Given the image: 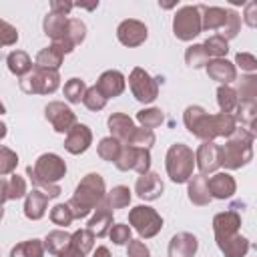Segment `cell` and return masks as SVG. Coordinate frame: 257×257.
Here are the masks:
<instances>
[{"label":"cell","instance_id":"obj_1","mask_svg":"<svg viewBox=\"0 0 257 257\" xmlns=\"http://www.w3.org/2000/svg\"><path fill=\"white\" fill-rule=\"evenodd\" d=\"M183 122L187 131L201 141H215L219 137L227 139L237 128L233 114H225V112L209 114L201 104H189L183 112Z\"/></svg>","mask_w":257,"mask_h":257},{"label":"cell","instance_id":"obj_2","mask_svg":"<svg viewBox=\"0 0 257 257\" xmlns=\"http://www.w3.org/2000/svg\"><path fill=\"white\" fill-rule=\"evenodd\" d=\"M104 197H106L104 179L98 173H88L80 179V183L74 189V195L66 205L74 219H84L104 201Z\"/></svg>","mask_w":257,"mask_h":257},{"label":"cell","instance_id":"obj_3","mask_svg":"<svg viewBox=\"0 0 257 257\" xmlns=\"http://www.w3.org/2000/svg\"><path fill=\"white\" fill-rule=\"evenodd\" d=\"M253 139L255 133L237 126L231 137H227L225 145L219 147V165L227 171H237L245 167L253 159Z\"/></svg>","mask_w":257,"mask_h":257},{"label":"cell","instance_id":"obj_4","mask_svg":"<svg viewBox=\"0 0 257 257\" xmlns=\"http://www.w3.org/2000/svg\"><path fill=\"white\" fill-rule=\"evenodd\" d=\"M165 169L173 183L181 185L193 177L195 171V153L185 143H175L165 155Z\"/></svg>","mask_w":257,"mask_h":257},{"label":"cell","instance_id":"obj_5","mask_svg":"<svg viewBox=\"0 0 257 257\" xmlns=\"http://www.w3.org/2000/svg\"><path fill=\"white\" fill-rule=\"evenodd\" d=\"M58 86H60L58 70L34 66L26 76L20 78V88L26 94H52V92H56Z\"/></svg>","mask_w":257,"mask_h":257},{"label":"cell","instance_id":"obj_6","mask_svg":"<svg viewBox=\"0 0 257 257\" xmlns=\"http://www.w3.org/2000/svg\"><path fill=\"white\" fill-rule=\"evenodd\" d=\"M128 227H133L141 239H153L163 229V217L149 205H137L128 211Z\"/></svg>","mask_w":257,"mask_h":257},{"label":"cell","instance_id":"obj_7","mask_svg":"<svg viewBox=\"0 0 257 257\" xmlns=\"http://www.w3.org/2000/svg\"><path fill=\"white\" fill-rule=\"evenodd\" d=\"M201 10L199 6H193V4H187V6H181L175 16H173V34L183 40V42H189L193 38H197L201 34Z\"/></svg>","mask_w":257,"mask_h":257},{"label":"cell","instance_id":"obj_8","mask_svg":"<svg viewBox=\"0 0 257 257\" xmlns=\"http://www.w3.org/2000/svg\"><path fill=\"white\" fill-rule=\"evenodd\" d=\"M128 86L133 96L143 102V104H151L157 96H159V78H153L145 68L135 66L128 74Z\"/></svg>","mask_w":257,"mask_h":257},{"label":"cell","instance_id":"obj_9","mask_svg":"<svg viewBox=\"0 0 257 257\" xmlns=\"http://www.w3.org/2000/svg\"><path fill=\"white\" fill-rule=\"evenodd\" d=\"M26 169L34 177H38V179H42L46 183H58L66 175V163L56 153H44V155H40L34 161V165H30Z\"/></svg>","mask_w":257,"mask_h":257},{"label":"cell","instance_id":"obj_10","mask_svg":"<svg viewBox=\"0 0 257 257\" xmlns=\"http://www.w3.org/2000/svg\"><path fill=\"white\" fill-rule=\"evenodd\" d=\"M118 171H135L139 175H145L151 171V151L141 147L122 145L118 159L114 161Z\"/></svg>","mask_w":257,"mask_h":257},{"label":"cell","instance_id":"obj_11","mask_svg":"<svg viewBox=\"0 0 257 257\" xmlns=\"http://www.w3.org/2000/svg\"><path fill=\"white\" fill-rule=\"evenodd\" d=\"M44 116L46 120L52 124V128L56 133H62L66 135L74 124H76V114L74 110L64 104L62 100H50L46 106H44Z\"/></svg>","mask_w":257,"mask_h":257},{"label":"cell","instance_id":"obj_12","mask_svg":"<svg viewBox=\"0 0 257 257\" xmlns=\"http://www.w3.org/2000/svg\"><path fill=\"white\" fill-rule=\"evenodd\" d=\"M149 36V28L145 26V22L135 20V18H126L116 26V38L120 44L128 46V48H137L141 46Z\"/></svg>","mask_w":257,"mask_h":257},{"label":"cell","instance_id":"obj_13","mask_svg":"<svg viewBox=\"0 0 257 257\" xmlns=\"http://www.w3.org/2000/svg\"><path fill=\"white\" fill-rule=\"evenodd\" d=\"M195 167L199 175H213L217 173L219 165V145L215 141H203L195 151Z\"/></svg>","mask_w":257,"mask_h":257},{"label":"cell","instance_id":"obj_14","mask_svg":"<svg viewBox=\"0 0 257 257\" xmlns=\"http://www.w3.org/2000/svg\"><path fill=\"white\" fill-rule=\"evenodd\" d=\"M96 90L108 100V98H116L124 92V86H126V78L120 70H104L98 80H96Z\"/></svg>","mask_w":257,"mask_h":257},{"label":"cell","instance_id":"obj_15","mask_svg":"<svg viewBox=\"0 0 257 257\" xmlns=\"http://www.w3.org/2000/svg\"><path fill=\"white\" fill-rule=\"evenodd\" d=\"M92 145V131L82 124V122H76L68 133H66V139H64V149L70 153V155H82L88 151V147Z\"/></svg>","mask_w":257,"mask_h":257},{"label":"cell","instance_id":"obj_16","mask_svg":"<svg viewBox=\"0 0 257 257\" xmlns=\"http://www.w3.org/2000/svg\"><path fill=\"white\" fill-rule=\"evenodd\" d=\"M163 191H165V185H163L161 177L155 171L139 175V179L135 183V193L143 201H155V199H159L163 195Z\"/></svg>","mask_w":257,"mask_h":257},{"label":"cell","instance_id":"obj_17","mask_svg":"<svg viewBox=\"0 0 257 257\" xmlns=\"http://www.w3.org/2000/svg\"><path fill=\"white\" fill-rule=\"evenodd\" d=\"M241 227V215L237 211H223L217 213L213 217V233H215V241H223L235 233H239Z\"/></svg>","mask_w":257,"mask_h":257},{"label":"cell","instance_id":"obj_18","mask_svg":"<svg viewBox=\"0 0 257 257\" xmlns=\"http://www.w3.org/2000/svg\"><path fill=\"white\" fill-rule=\"evenodd\" d=\"M207 189H209V195L211 199H231L233 193L237 191V183L235 179L225 171V173H213L209 179H207Z\"/></svg>","mask_w":257,"mask_h":257},{"label":"cell","instance_id":"obj_19","mask_svg":"<svg viewBox=\"0 0 257 257\" xmlns=\"http://www.w3.org/2000/svg\"><path fill=\"white\" fill-rule=\"evenodd\" d=\"M199 249V241L193 233H187V231H181V233H175L169 241V257H195Z\"/></svg>","mask_w":257,"mask_h":257},{"label":"cell","instance_id":"obj_20","mask_svg":"<svg viewBox=\"0 0 257 257\" xmlns=\"http://www.w3.org/2000/svg\"><path fill=\"white\" fill-rule=\"evenodd\" d=\"M106 126H108V131H110V137L112 139H116L118 143H122V145H126L128 143V139L133 137V133H135V120L128 116V114H124V112H112L108 118H106Z\"/></svg>","mask_w":257,"mask_h":257},{"label":"cell","instance_id":"obj_21","mask_svg":"<svg viewBox=\"0 0 257 257\" xmlns=\"http://www.w3.org/2000/svg\"><path fill=\"white\" fill-rule=\"evenodd\" d=\"M205 70L209 78L217 80L219 84H231L237 80V68L227 58H209V62L205 64Z\"/></svg>","mask_w":257,"mask_h":257},{"label":"cell","instance_id":"obj_22","mask_svg":"<svg viewBox=\"0 0 257 257\" xmlns=\"http://www.w3.org/2000/svg\"><path fill=\"white\" fill-rule=\"evenodd\" d=\"M112 227V209L102 201L96 209H94V215L88 219L86 223V229L94 235V237H104L108 235V229Z\"/></svg>","mask_w":257,"mask_h":257},{"label":"cell","instance_id":"obj_23","mask_svg":"<svg viewBox=\"0 0 257 257\" xmlns=\"http://www.w3.org/2000/svg\"><path fill=\"white\" fill-rule=\"evenodd\" d=\"M46 207H48V197L38 191V189H32L30 193H26V199H24V215L26 219L30 221H40L46 213Z\"/></svg>","mask_w":257,"mask_h":257},{"label":"cell","instance_id":"obj_24","mask_svg":"<svg viewBox=\"0 0 257 257\" xmlns=\"http://www.w3.org/2000/svg\"><path fill=\"white\" fill-rule=\"evenodd\" d=\"M187 195H189V201L193 205H199V207L209 205L211 195H209V189H207V177L205 175H193L187 181Z\"/></svg>","mask_w":257,"mask_h":257},{"label":"cell","instance_id":"obj_25","mask_svg":"<svg viewBox=\"0 0 257 257\" xmlns=\"http://www.w3.org/2000/svg\"><path fill=\"white\" fill-rule=\"evenodd\" d=\"M201 10V28L203 30H221L227 18V8L199 4Z\"/></svg>","mask_w":257,"mask_h":257},{"label":"cell","instance_id":"obj_26","mask_svg":"<svg viewBox=\"0 0 257 257\" xmlns=\"http://www.w3.org/2000/svg\"><path fill=\"white\" fill-rule=\"evenodd\" d=\"M217 247L221 249V253L225 257H245L249 247H251V243H249L247 237L235 233V235H231V237H227L223 241H217Z\"/></svg>","mask_w":257,"mask_h":257},{"label":"cell","instance_id":"obj_27","mask_svg":"<svg viewBox=\"0 0 257 257\" xmlns=\"http://www.w3.org/2000/svg\"><path fill=\"white\" fill-rule=\"evenodd\" d=\"M6 64H8V70H10L14 76H18V78L26 76V74L34 68L32 58H30L28 52H24V50H12V52L8 54V58H6Z\"/></svg>","mask_w":257,"mask_h":257},{"label":"cell","instance_id":"obj_28","mask_svg":"<svg viewBox=\"0 0 257 257\" xmlns=\"http://www.w3.org/2000/svg\"><path fill=\"white\" fill-rule=\"evenodd\" d=\"M62 60H64V54H62L54 44H50V46L38 50V54H36V58H34V66H38V68H48V70H58L60 64H62Z\"/></svg>","mask_w":257,"mask_h":257},{"label":"cell","instance_id":"obj_29","mask_svg":"<svg viewBox=\"0 0 257 257\" xmlns=\"http://www.w3.org/2000/svg\"><path fill=\"white\" fill-rule=\"evenodd\" d=\"M66 20H68V16H64V14L48 12V14L44 16V20H42V30H44V34H46L52 42L60 40V38H62V34H64Z\"/></svg>","mask_w":257,"mask_h":257},{"label":"cell","instance_id":"obj_30","mask_svg":"<svg viewBox=\"0 0 257 257\" xmlns=\"http://www.w3.org/2000/svg\"><path fill=\"white\" fill-rule=\"evenodd\" d=\"M84 38H86V24L80 18H68L66 26H64V34L60 40H66L68 44H72L76 48L78 44L84 42Z\"/></svg>","mask_w":257,"mask_h":257},{"label":"cell","instance_id":"obj_31","mask_svg":"<svg viewBox=\"0 0 257 257\" xmlns=\"http://www.w3.org/2000/svg\"><path fill=\"white\" fill-rule=\"evenodd\" d=\"M235 122H241L243 128L251 131L255 128V116H257V102H237V108L233 110Z\"/></svg>","mask_w":257,"mask_h":257},{"label":"cell","instance_id":"obj_32","mask_svg":"<svg viewBox=\"0 0 257 257\" xmlns=\"http://www.w3.org/2000/svg\"><path fill=\"white\" fill-rule=\"evenodd\" d=\"M42 243H44V251H48L50 255H56L58 257V253L70 245V233H66L62 229H54V231H50L44 237Z\"/></svg>","mask_w":257,"mask_h":257},{"label":"cell","instance_id":"obj_33","mask_svg":"<svg viewBox=\"0 0 257 257\" xmlns=\"http://www.w3.org/2000/svg\"><path fill=\"white\" fill-rule=\"evenodd\" d=\"M237 102H257V76L245 74L237 86Z\"/></svg>","mask_w":257,"mask_h":257},{"label":"cell","instance_id":"obj_34","mask_svg":"<svg viewBox=\"0 0 257 257\" xmlns=\"http://www.w3.org/2000/svg\"><path fill=\"white\" fill-rule=\"evenodd\" d=\"M131 199H133L131 189L124 187V185H116V187H112V189L106 193L104 203L114 211V209H124V207H128V205H131Z\"/></svg>","mask_w":257,"mask_h":257},{"label":"cell","instance_id":"obj_35","mask_svg":"<svg viewBox=\"0 0 257 257\" xmlns=\"http://www.w3.org/2000/svg\"><path fill=\"white\" fill-rule=\"evenodd\" d=\"M10 257H44V243L40 239H28L12 247Z\"/></svg>","mask_w":257,"mask_h":257},{"label":"cell","instance_id":"obj_36","mask_svg":"<svg viewBox=\"0 0 257 257\" xmlns=\"http://www.w3.org/2000/svg\"><path fill=\"white\" fill-rule=\"evenodd\" d=\"M217 104H219L221 112L233 114V110L237 108V92H235V88H231L229 84H219V88H217Z\"/></svg>","mask_w":257,"mask_h":257},{"label":"cell","instance_id":"obj_37","mask_svg":"<svg viewBox=\"0 0 257 257\" xmlns=\"http://www.w3.org/2000/svg\"><path fill=\"white\" fill-rule=\"evenodd\" d=\"M120 149H122V143H118V141L112 139V137H104V139H100L98 145H96L98 157H100L102 161H108V163H114V161L118 159Z\"/></svg>","mask_w":257,"mask_h":257},{"label":"cell","instance_id":"obj_38","mask_svg":"<svg viewBox=\"0 0 257 257\" xmlns=\"http://www.w3.org/2000/svg\"><path fill=\"white\" fill-rule=\"evenodd\" d=\"M86 88H88V86L84 84V80H82V78L72 76V78H68V80L64 82L62 92H64V98H66L70 104H78V102L82 100V96H84Z\"/></svg>","mask_w":257,"mask_h":257},{"label":"cell","instance_id":"obj_39","mask_svg":"<svg viewBox=\"0 0 257 257\" xmlns=\"http://www.w3.org/2000/svg\"><path fill=\"white\" fill-rule=\"evenodd\" d=\"M137 120L141 122L143 128H151V131H153V128H157V126L163 124L165 114H163L161 108H157V106H149V108H141V110L137 112Z\"/></svg>","mask_w":257,"mask_h":257},{"label":"cell","instance_id":"obj_40","mask_svg":"<svg viewBox=\"0 0 257 257\" xmlns=\"http://www.w3.org/2000/svg\"><path fill=\"white\" fill-rule=\"evenodd\" d=\"M203 48H205V52H207L209 58H225L227 52H229V42L223 36L213 34V36H209L203 42Z\"/></svg>","mask_w":257,"mask_h":257},{"label":"cell","instance_id":"obj_41","mask_svg":"<svg viewBox=\"0 0 257 257\" xmlns=\"http://www.w3.org/2000/svg\"><path fill=\"white\" fill-rule=\"evenodd\" d=\"M239 32H241V16H239L235 10L227 8V18H225V24H223L219 36H223V38L229 42V40H233Z\"/></svg>","mask_w":257,"mask_h":257},{"label":"cell","instance_id":"obj_42","mask_svg":"<svg viewBox=\"0 0 257 257\" xmlns=\"http://www.w3.org/2000/svg\"><path fill=\"white\" fill-rule=\"evenodd\" d=\"M185 62H187V66H191V68H201V66H205V64L209 62V56H207L203 44H193V46H189V48L185 50Z\"/></svg>","mask_w":257,"mask_h":257},{"label":"cell","instance_id":"obj_43","mask_svg":"<svg viewBox=\"0 0 257 257\" xmlns=\"http://www.w3.org/2000/svg\"><path fill=\"white\" fill-rule=\"evenodd\" d=\"M155 141H157V137H155V131H151V128H135V133H133V137L128 139V143L126 145H131V147H141V149H149L151 151V147L155 145Z\"/></svg>","mask_w":257,"mask_h":257},{"label":"cell","instance_id":"obj_44","mask_svg":"<svg viewBox=\"0 0 257 257\" xmlns=\"http://www.w3.org/2000/svg\"><path fill=\"white\" fill-rule=\"evenodd\" d=\"M94 235L84 227V229H76L72 235H70V243L76 247V249H80L84 255L88 253V251H92V247H94Z\"/></svg>","mask_w":257,"mask_h":257},{"label":"cell","instance_id":"obj_45","mask_svg":"<svg viewBox=\"0 0 257 257\" xmlns=\"http://www.w3.org/2000/svg\"><path fill=\"white\" fill-rule=\"evenodd\" d=\"M16 167H18V155L12 149L0 145V177L12 175Z\"/></svg>","mask_w":257,"mask_h":257},{"label":"cell","instance_id":"obj_46","mask_svg":"<svg viewBox=\"0 0 257 257\" xmlns=\"http://www.w3.org/2000/svg\"><path fill=\"white\" fill-rule=\"evenodd\" d=\"M82 104H84L88 110L98 112V110H102V108L106 106V98L96 90V86H88L86 92H84V96H82Z\"/></svg>","mask_w":257,"mask_h":257},{"label":"cell","instance_id":"obj_47","mask_svg":"<svg viewBox=\"0 0 257 257\" xmlns=\"http://www.w3.org/2000/svg\"><path fill=\"white\" fill-rule=\"evenodd\" d=\"M50 221L54 225H58V227H68L74 221V217H72V213H70L66 203H58V205H54L50 209Z\"/></svg>","mask_w":257,"mask_h":257},{"label":"cell","instance_id":"obj_48","mask_svg":"<svg viewBox=\"0 0 257 257\" xmlns=\"http://www.w3.org/2000/svg\"><path fill=\"white\" fill-rule=\"evenodd\" d=\"M26 175H28V179H30V183H32V187L34 189H38V191H42L48 199H54V197H58L60 193H62V189L58 187V183H46V181H42V179H38V177H34L28 169H26Z\"/></svg>","mask_w":257,"mask_h":257},{"label":"cell","instance_id":"obj_49","mask_svg":"<svg viewBox=\"0 0 257 257\" xmlns=\"http://www.w3.org/2000/svg\"><path fill=\"white\" fill-rule=\"evenodd\" d=\"M108 237L114 245H126L131 239H133V231L128 225L124 223H114L110 229H108Z\"/></svg>","mask_w":257,"mask_h":257},{"label":"cell","instance_id":"obj_50","mask_svg":"<svg viewBox=\"0 0 257 257\" xmlns=\"http://www.w3.org/2000/svg\"><path fill=\"white\" fill-rule=\"evenodd\" d=\"M26 181L24 177L20 175H12L8 179V201H16V199H22L26 197Z\"/></svg>","mask_w":257,"mask_h":257},{"label":"cell","instance_id":"obj_51","mask_svg":"<svg viewBox=\"0 0 257 257\" xmlns=\"http://www.w3.org/2000/svg\"><path fill=\"white\" fill-rule=\"evenodd\" d=\"M16 42H18V30H16V26H12L10 22H6V20L0 18V48L12 46Z\"/></svg>","mask_w":257,"mask_h":257},{"label":"cell","instance_id":"obj_52","mask_svg":"<svg viewBox=\"0 0 257 257\" xmlns=\"http://www.w3.org/2000/svg\"><path fill=\"white\" fill-rule=\"evenodd\" d=\"M235 68L239 66L241 70H245L247 74H253L257 70V58L251 52H237L235 54Z\"/></svg>","mask_w":257,"mask_h":257},{"label":"cell","instance_id":"obj_53","mask_svg":"<svg viewBox=\"0 0 257 257\" xmlns=\"http://www.w3.org/2000/svg\"><path fill=\"white\" fill-rule=\"evenodd\" d=\"M126 257H151V251L141 239H131L126 243Z\"/></svg>","mask_w":257,"mask_h":257},{"label":"cell","instance_id":"obj_54","mask_svg":"<svg viewBox=\"0 0 257 257\" xmlns=\"http://www.w3.org/2000/svg\"><path fill=\"white\" fill-rule=\"evenodd\" d=\"M243 20L249 28H255L257 26V2H247L245 4V12H243Z\"/></svg>","mask_w":257,"mask_h":257},{"label":"cell","instance_id":"obj_55","mask_svg":"<svg viewBox=\"0 0 257 257\" xmlns=\"http://www.w3.org/2000/svg\"><path fill=\"white\" fill-rule=\"evenodd\" d=\"M72 8H74L72 2H64V0H52V2H50V12H54V14H64V16H68Z\"/></svg>","mask_w":257,"mask_h":257},{"label":"cell","instance_id":"obj_56","mask_svg":"<svg viewBox=\"0 0 257 257\" xmlns=\"http://www.w3.org/2000/svg\"><path fill=\"white\" fill-rule=\"evenodd\" d=\"M58 257H84V253H82L80 249H76V247L70 243L66 249H62V251L58 253Z\"/></svg>","mask_w":257,"mask_h":257},{"label":"cell","instance_id":"obj_57","mask_svg":"<svg viewBox=\"0 0 257 257\" xmlns=\"http://www.w3.org/2000/svg\"><path fill=\"white\" fill-rule=\"evenodd\" d=\"M6 201H8V181L0 177V205H4Z\"/></svg>","mask_w":257,"mask_h":257},{"label":"cell","instance_id":"obj_58","mask_svg":"<svg viewBox=\"0 0 257 257\" xmlns=\"http://www.w3.org/2000/svg\"><path fill=\"white\" fill-rule=\"evenodd\" d=\"M92 257H112V253L108 251V247L100 245V247H96V251H94V255H92Z\"/></svg>","mask_w":257,"mask_h":257},{"label":"cell","instance_id":"obj_59","mask_svg":"<svg viewBox=\"0 0 257 257\" xmlns=\"http://www.w3.org/2000/svg\"><path fill=\"white\" fill-rule=\"evenodd\" d=\"M74 6H78V8H86V10H94V8L98 6V2H92V4H80V2H78V4H74Z\"/></svg>","mask_w":257,"mask_h":257},{"label":"cell","instance_id":"obj_60","mask_svg":"<svg viewBox=\"0 0 257 257\" xmlns=\"http://www.w3.org/2000/svg\"><path fill=\"white\" fill-rule=\"evenodd\" d=\"M6 128H8V126H6V124H4L2 120H0V141H2L4 137H6Z\"/></svg>","mask_w":257,"mask_h":257},{"label":"cell","instance_id":"obj_61","mask_svg":"<svg viewBox=\"0 0 257 257\" xmlns=\"http://www.w3.org/2000/svg\"><path fill=\"white\" fill-rule=\"evenodd\" d=\"M4 112H6V106H4L2 102H0V114H4Z\"/></svg>","mask_w":257,"mask_h":257},{"label":"cell","instance_id":"obj_62","mask_svg":"<svg viewBox=\"0 0 257 257\" xmlns=\"http://www.w3.org/2000/svg\"><path fill=\"white\" fill-rule=\"evenodd\" d=\"M2 217H4V207L0 205V221H2Z\"/></svg>","mask_w":257,"mask_h":257}]
</instances>
